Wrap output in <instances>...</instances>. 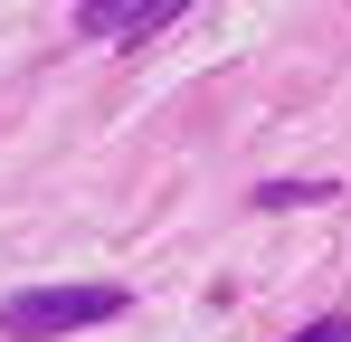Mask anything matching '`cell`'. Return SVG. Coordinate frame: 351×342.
Listing matches in <instances>:
<instances>
[{"instance_id": "7a4b0ae2", "label": "cell", "mask_w": 351, "mask_h": 342, "mask_svg": "<svg viewBox=\"0 0 351 342\" xmlns=\"http://www.w3.org/2000/svg\"><path fill=\"white\" fill-rule=\"evenodd\" d=\"M190 0H76V29L86 38H143V29H171Z\"/></svg>"}, {"instance_id": "3957f363", "label": "cell", "mask_w": 351, "mask_h": 342, "mask_svg": "<svg viewBox=\"0 0 351 342\" xmlns=\"http://www.w3.org/2000/svg\"><path fill=\"white\" fill-rule=\"evenodd\" d=\"M285 342H351V314H323V323H304V333H285Z\"/></svg>"}, {"instance_id": "6da1fadb", "label": "cell", "mask_w": 351, "mask_h": 342, "mask_svg": "<svg viewBox=\"0 0 351 342\" xmlns=\"http://www.w3.org/2000/svg\"><path fill=\"white\" fill-rule=\"evenodd\" d=\"M105 314H123V285H29V295L0 304V333L10 342H48V333H86Z\"/></svg>"}]
</instances>
